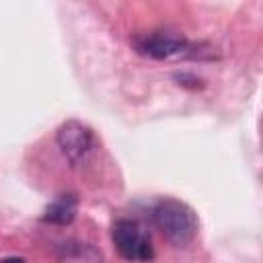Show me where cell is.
<instances>
[{"instance_id": "6da1fadb", "label": "cell", "mask_w": 263, "mask_h": 263, "mask_svg": "<svg viewBox=\"0 0 263 263\" xmlns=\"http://www.w3.org/2000/svg\"><path fill=\"white\" fill-rule=\"evenodd\" d=\"M152 220L162 236L175 247H187L197 234L195 212L179 199H160L152 210Z\"/></svg>"}, {"instance_id": "7a4b0ae2", "label": "cell", "mask_w": 263, "mask_h": 263, "mask_svg": "<svg viewBox=\"0 0 263 263\" xmlns=\"http://www.w3.org/2000/svg\"><path fill=\"white\" fill-rule=\"evenodd\" d=\"M111 240L117 253L132 263H146L154 257L150 236L134 220H117L111 230Z\"/></svg>"}, {"instance_id": "3957f363", "label": "cell", "mask_w": 263, "mask_h": 263, "mask_svg": "<svg viewBox=\"0 0 263 263\" xmlns=\"http://www.w3.org/2000/svg\"><path fill=\"white\" fill-rule=\"evenodd\" d=\"M134 47L138 53L152 58V60H168L177 55H195L193 45L181 35L168 31H156L148 35H140L134 39Z\"/></svg>"}, {"instance_id": "277c9868", "label": "cell", "mask_w": 263, "mask_h": 263, "mask_svg": "<svg viewBox=\"0 0 263 263\" xmlns=\"http://www.w3.org/2000/svg\"><path fill=\"white\" fill-rule=\"evenodd\" d=\"M55 142H58V148L62 150V154L66 156V160L76 166V164H82L86 160V156L90 154L95 136L86 123L70 119L58 127Z\"/></svg>"}, {"instance_id": "5b68a950", "label": "cell", "mask_w": 263, "mask_h": 263, "mask_svg": "<svg viewBox=\"0 0 263 263\" xmlns=\"http://www.w3.org/2000/svg\"><path fill=\"white\" fill-rule=\"evenodd\" d=\"M76 210H78V199L74 193H62L58 195L51 203H47V208L43 210V222L47 224H55V226H68L74 218H76Z\"/></svg>"}, {"instance_id": "8992f818", "label": "cell", "mask_w": 263, "mask_h": 263, "mask_svg": "<svg viewBox=\"0 0 263 263\" xmlns=\"http://www.w3.org/2000/svg\"><path fill=\"white\" fill-rule=\"evenodd\" d=\"M58 263H103V255L92 245L66 242L58 251Z\"/></svg>"}, {"instance_id": "52a82bcc", "label": "cell", "mask_w": 263, "mask_h": 263, "mask_svg": "<svg viewBox=\"0 0 263 263\" xmlns=\"http://www.w3.org/2000/svg\"><path fill=\"white\" fill-rule=\"evenodd\" d=\"M2 263H25L21 257H6V259H2Z\"/></svg>"}]
</instances>
